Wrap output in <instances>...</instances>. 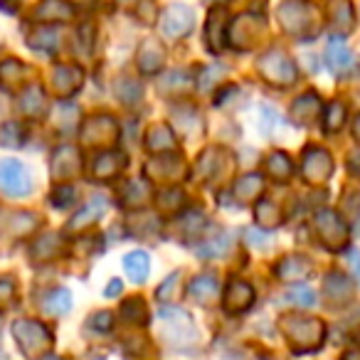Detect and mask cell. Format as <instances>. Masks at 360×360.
Segmentation results:
<instances>
[{
  "label": "cell",
  "mask_w": 360,
  "mask_h": 360,
  "mask_svg": "<svg viewBox=\"0 0 360 360\" xmlns=\"http://www.w3.org/2000/svg\"><path fill=\"white\" fill-rule=\"evenodd\" d=\"M281 330L289 338L291 348L299 350V353H309L316 350L323 343L326 326L319 319H306V316H284L281 319Z\"/></svg>",
  "instance_id": "cell-1"
},
{
  "label": "cell",
  "mask_w": 360,
  "mask_h": 360,
  "mask_svg": "<svg viewBox=\"0 0 360 360\" xmlns=\"http://www.w3.org/2000/svg\"><path fill=\"white\" fill-rule=\"evenodd\" d=\"M13 335L18 340V348L22 350V355L30 360H42V355L50 353L52 350V338L50 328L42 326L40 321H32V319H22V321H15L13 323Z\"/></svg>",
  "instance_id": "cell-2"
},
{
  "label": "cell",
  "mask_w": 360,
  "mask_h": 360,
  "mask_svg": "<svg viewBox=\"0 0 360 360\" xmlns=\"http://www.w3.org/2000/svg\"><path fill=\"white\" fill-rule=\"evenodd\" d=\"M257 67H259V75L274 86H291L299 79V70H296L294 60L281 50H269L266 55H262Z\"/></svg>",
  "instance_id": "cell-3"
},
{
  "label": "cell",
  "mask_w": 360,
  "mask_h": 360,
  "mask_svg": "<svg viewBox=\"0 0 360 360\" xmlns=\"http://www.w3.org/2000/svg\"><path fill=\"white\" fill-rule=\"evenodd\" d=\"M316 232H319V240L326 250L340 252L348 245V227L340 220V215L335 210H319L314 217Z\"/></svg>",
  "instance_id": "cell-4"
},
{
  "label": "cell",
  "mask_w": 360,
  "mask_h": 360,
  "mask_svg": "<svg viewBox=\"0 0 360 360\" xmlns=\"http://www.w3.org/2000/svg\"><path fill=\"white\" fill-rule=\"evenodd\" d=\"M279 18L281 27L294 37H301V40H309V35L316 30L314 11H311L309 3H286V6H281Z\"/></svg>",
  "instance_id": "cell-5"
},
{
  "label": "cell",
  "mask_w": 360,
  "mask_h": 360,
  "mask_svg": "<svg viewBox=\"0 0 360 360\" xmlns=\"http://www.w3.org/2000/svg\"><path fill=\"white\" fill-rule=\"evenodd\" d=\"M160 32L170 40H178V37H186L188 32L195 25V13L191 6H183V3H173L160 13Z\"/></svg>",
  "instance_id": "cell-6"
},
{
  "label": "cell",
  "mask_w": 360,
  "mask_h": 360,
  "mask_svg": "<svg viewBox=\"0 0 360 360\" xmlns=\"http://www.w3.org/2000/svg\"><path fill=\"white\" fill-rule=\"evenodd\" d=\"M0 191L11 198H22L32 191L30 170L18 160H0Z\"/></svg>",
  "instance_id": "cell-7"
},
{
  "label": "cell",
  "mask_w": 360,
  "mask_h": 360,
  "mask_svg": "<svg viewBox=\"0 0 360 360\" xmlns=\"http://www.w3.org/2000/svg\"><path fill=\"white\" fill-rule=\"evenodd\" d=\"M333 173V158L328 155L326 148H319V146H311V148L304 150V158H301V178L311 186H319V183H326Z\"/></svg>",
  "instance_id": "cell-8"
},
{
  "label": "cell",
  "mask_w": 360,
  "mask_h": 360,
  "mask_svg": "<svg viewBox=\"0 0 360 360\" xmlns=\"http://www.w3.org/2000/svg\"><path fill=\"white\" fill-rule=\"evenodd\" d=\"M252 304H255V289L242 279H230L225 294H222V309L227 314L237 316V314H245Z\"/></svg>",
  "instance_id": "cell-9"
},
{
  "label": "cell",
  "mask_w": 360,
  "mask_h": 360,
  "mask_svg": "<svg viewBox=\"0 0 360 360\" xmlns=\"http://www.w3.org/2000/svg\"><path fill=\"white\" fill-rule=\"evenodd\" d=\"M82 168V155L75 146H62L52 155V175L60 178H75Z\"/></svg>",
  "instance_id": "cell-10"
},
{
  "label": "cell",
  "mask_w": 360,
  "mask_h": 360,
  "mask_svg": "<svg viewBox=\"0 0 360 360\" xmlns=\"http://www.w3.org/2000/svg\"><path fill=\"white\" fill-rule=\"evenodd\" d=\"M323 294L330 306H345L353 299V281L340 271H330L323 281Z\"/></svg>",
  "instance_id": "cell-11"
},
{
  "label": "cell",
  "mask_w": 360,
  "mask_h": 360,
  "mask_svg": "<svg viewBox=\"0 0 360 360\" xmlns=\"http://www.w3.org/2000/svg\"><path fill=\"white\" fill-rule=\"evenodd\" d=\"M311 269H314V264L304 255H289L276 264V276L281 281H301L311 276Z\"/></svg>",
  "instance_id": "cell-12"
},
{
  "label": "cell",
  "mask_w": 360,
  "mask_h": 360,
  "mask_svg": "<svg viewBox=\"0 0 360 360\" xmlns=\"http://www.w3.org/2000/svg\"><path fill=\"white\" fill-rule=\"evenodd\" d=\"M35 18L42 22H67L75 18V8L67 0H40L35 8Z\"/></svg>",
  "instance_id": "cell-13"
},
{
  "label": "cell",
  "mask_w": 360,
  "mask_h": 360,
  "mask_svg": "<svg viewBox=\"0 0 360 360\" xmlns=\"http://www.w3.org/2000/svg\"><path fill=\"white\" fill-rule=\"evenodd\" d=\"M319 114H321V99L314 91H306V94L299 96V99L294 101V106H291V119L301 126L314 124V121L319 119Z\"/></svg>",
  "instance_id": "cell-14"
},
{
  "label": "cell",
  "mask_w": 360,
  "mask_h": 360,
  "mask_svg": "<svg viewBox=\"0 0 360 360\" xmlns=\"http://www.w3.org/2000/svg\"><path fill=\"white\" fill-rule=\"evenodd\" d=\"M146 148L153 150V153L163 155L165 150H175L178 148V139L173 136V131L168 129L165 124H153L148 131H146V139H143Z\"/></svg>",
  "instance_id": "cell-15"
},
{
  "label": "cell",
  "mask_w": 360,
  "mask_h": 360,
  "mask_svg": "<svg viewBox=\"0 0 360 360\" xmlns=\"http://www.w3.org/2000/svg\"><path fill=\"white\" fill-rule=\"evenodd\" d=\"M326 62H328L330 72H335V75H343V72H348L350 67L355 65V57H353V52L348 50V45H345L340 37H335V40L328 42V50H326Z\"/></svg>",
  "instance_id": "cell-16"
},
{
  "label": "cell",
  "mask_w": 360,
  "mask_h": 360,
  "mask_svg": "<svg viewBox=\"0 0 360 360\" xmlns=\"http://www.w3.org/2000/svg\"><path fill=\"white\" fill-rule=\"evenodd\" d=\"M126 168V155L116 153V150H106L99 153L94 160V178L96 180H111Z\"/></svg>",
  "instance_id": "cell-17"
},
{
  "label": "cell",
  "mask_w": 360,
  "mask_h": 360,
  "mask_svg": "<svg viewBox=\"0 0 360 360\" xmlns=\"http://www.w3.org/2000/svg\"><path fill=\"white\" fill-rule=\"evenodd\" d=\"M328 18H330V25H333V30L338 32V35H348L355 25L353 6H350L348 0H330Z\"/></svg>",
  "instance_id": "cell-18"
},
{
  "label": "cell",
  "mask_w": 360,
  "mask_h": 360,
  "mask_svg": "<svg viewBox=\"0 0 360 360\" xmlns=\"http://www.w3.org/2000/svg\"><path fill=\"white\" fill-rule=\"evenodd\" d=\"M191 296L198 301V304L212 306V304H217V299H220V284H217V279L210 274L195 276L191 284Z\"/></svg>",
  "instance_id": "cell-19"
},
{
  "label": "cell",
  "mask_w": 360,
  "mask_h": 360,
  "mask_svg": "<svg viewBox=\"0 0 360 360\" xmlns=\"http://www.w3.org/2000/svg\"><path fill=\"white\" fill-rule=\"evenodd\" d=\"M124 269L134 284H143L150 274V257L148 252H129L124 257Z\"/></svg>",
  "instance_id": "cell-20"
},
{
  "label": "cell",
  "mask_w": 360,
  "mask_h": 360,
  "mask_svg": "<svg viewBox=\"0 0 360 360\" xmlns=\"http://www.w3.org/2000/svg\"><path fill=\"white\" fill-rule=\"evenodd\" d=\"M264 191V178L259 173H250V175H242L240 180L235 183V198L237 202L247 205V202L257 200Z\"/></svg>",
  "instance_id": "cell-21"
},
{
  "label": "cell",
  "mask_w": 360,
  "mask_h": 360,
  "mask_svg": "<svg viewBox=\"0 0 360 360\" xmlns=\"http://www.w3.org/2000/svg\"><path fill=\"white\" fill-rule=\"evenodd\" d=\"M139 67L143 75H155L163 67V47L155 40H146L139 50Z\"/></svg>",
  "instance_id": "cell-22"
},
{
  "label": "cell",
  "mask_w": 360,
  "mask_h": 360,
  "mask_svg": "<svg viewBox=\"0 0 360 360\" xmlns=\"http://www.w3.org/2000/svg\"><path fill=\"white\" fill-rule=\"evenodd\" d=\"M52 79H55L57 94L72 96L82 84V72L77 70V67H72V65H62V67H57V70H55V77H52Z\"/></svg>",
  "instance_id": "cell-23"
},
{
  "label": "cell",
  "mask_w": 360,
  "mask_h": 360,
  "mask_svg": "<svg viewBox=\"0 0 360 360\" xmlns=\"http://www.w3.org/2000/svg\"><path fill=\"white\" fill-rule=\"evenodd\" d=\"M225 18L227 15L222 11H212L210 20L205 25V42L212 52H220L225 47V25H227Z\"/></svg>",
  "instance_id": "cell-24"
},
{
  "label": "cell",
  "mask_w": 360,
  "mask_h": 360,
  "mask_svg": "<svg viewBox=\"0 0 360 360\" xmlns=\"http://www.w3.org/2000/svg\"><path fill=\"white\" fill-rule=\"evenodd\" d=\"M40 309L50 316H62L72 309V294L70 289H52L40 299Z\"/></svg>",
  "instance_id": "cell-25"
},
{
  "label": "cell",
  "mask_w": 360,
  "mask_h": 360,
  "mask_svg": "<svg viewBox=\"0 0 360 360\" xmlns=\"http://www.w3.org/2000/svg\"><path fill=\"white\" fill-rule=\"evenodd\" d=\"M106 131L109 134H116V124L109 119V116H96V119H86L84 121V143L94 146L99 141H111L106 139Z\"/></svg>",
  "instance_id": "cell-26"
},
{
  "label": "cell",
  "mask_w": 360,
  "mask_h": 360,
  "mask_svg": "<svg viewBox=\"0 0 360 360\" xmlns=\"http://www.w3.org/2000/svg\"><path fill=\"white\" fill-rule=\"evenodd\" d=\"M148 195H150L148 180L136 178V180H129V183H126L121 202H124L126 207H141V205H146V202H148Z\"/></svg>",
  "instance_id": "cell-27"
},
{
  "label": "cell",
  "mask_w": 360,
  "mask_h": 360,
  "mask_svg": "<svg viewBox=\"0 0 360 360\" xmlns=\"http://www.w3.org/2000/svg\"><path fill=\"white\" fill-rule=\"evenodd\" d=\"M20 111L30 119H40L45 111V91L42 86H30L20 94Z\"/></svg>",
  "instance_id": "cell-28"
},
{
  "label": "cell",
  "mask_w": 360,
  "mask_h": 360,
  "mask_svg": "<svg viewBox=\"0 0 360 360\" xmlns=\"http://www.w3.org/2000/svg\"><path fill=\"white\" fill-rule=\"evenodd\" d=\"M264 170L266 175H271V178L276 180H289L291 173H294V163H291V158L286 153H271L269 158L264 160Z\"/></svg>",
  "instance_id": "cell-29"
},
{
  "label": "cell",
  "mask_w": 360,
  "mask_h": 360,
  "mask_svg": "<svg viewBox=\"0 0 360 360\" xmlns=\"http://www.w3.org/2000/svg\"><path fill=\"white\" fill-rule=\"evenodd\" d=\"M60 252H62V237L57 235V232L42 235L40 240H37V245L32 247V255H35V259H42V262L55 259Z\"/></svg>",
  "instance_id": "cell-30"
},
{
  "label": "cell",
  "mask_w": 360,
  "mask_h": 360,
  "mask_svg": "<svg viewBox=\"0 0 360 360\" xmlns=\"http://www.w3.org/2000/svg\"><path fill=\"white\" fill-rule=\"evenodd\" d=\"M345 116H348V109H345L343 101H330L328 109H326V116L321 119V124H323V131L326 134H335V131L343 129L345 124Z\"/></svg>",
  "instance_id": "cell-31"
},
{
  "label": "cell",
  "mask_w": 360,
  "mask_h": 360,
  "mask_svg": "<svg viewBox=\"0 0 360 360\" xmlns=\"http://www.w3.org/2000/svg\"><path fill=\"white\" fill-rule=\"evenodd\" d=\"M121 316L134 326H146L148 323V309H146V301L139 299V296L124 301V306H121Z\"/></svg>",
  "instance_id": "cell-32"
},
{
  "label": "cell",
  "mask_w": 360,
  "mask_h": 360,
  "mask_svg": "<svg viewBox=\"0 0 360 360\" xmlns=\"http://www.w3.org/2000/svg\"><path fill=\"white\" fill-rule=\"evenodd\" d=\"M22 65L20 62H15V60H8V62H3L0 65V86L6 91H15L18 89V84L22 82Z\"/></svg>",
  "instance_id": "cell-33"
},
{
  "label": "cell",
  "mask_w": 360,
  "mask_h": 360,
  "mask_svg": "<svg viewBox=\"0 0 360 360\" xmlns=\"http://www.w3.org/2000/svg\"><path fill=\"white\" fill-rule=\"evenodd\" d=\"M101 212H104V200H94L91 205H86L79 215L72 217L70 225H67V230H84V227L94 225V222L99 220Z\"/></svg>",
  "instance_id": "cell-34"
},
{
  "label": "cell",
  "mask_w": 360,
  "mask_h": 360,
  "mask_svg": "<svg viewBox=\"0 0 360 360\" xmlns=\"http://www.w3.org/2000/svg\"><path fill=\"white\" fill-rule=\"evenodd\" d=\"M0 143L8 146V148H20L25 143V129H22L18 121H8V124L0 126Z\"/></svg>",
  "instance_id": "cell-35"
},
{
  "label": "cell",
  "mask_w": 360,
  "mask_h": 360,
  "mask_svg": "<svg viewBox=\"0 0 360 360\" xmlns=\"http://www.w3.org/2000/svg\"><path fill=\"white\" fill-rule=\"evenodd\" d=\"M257 222H259L262 227H266V230L276 227L281 222L279 207H276L274 202H269V200H259V205H257Z\"/></svg>",
  "instance_id": "cell-36"
},
{
  "label": "cell",
  "mask_w": 360,
  "mask_h": 360,
  "mask_svg": "<svg viewBox=\"0 0 360 360\" xmlns=\"http://www.w3.org/2000/svg\"><path fill=\"white\" fill-rule=\"evenodd\" d=\"M155 296H158V301H163V304H173L180 296V271H173V274L165 276V281L158 286Z\"/></svg>",
  "instance_id": "cell-37"
},
{
  "label": "cell",
  "mask_w": 360,
  "mask_h": 360,
  "mask_svg": "<svg viewBox=\"0 0 360 360\" xmlns=\"http://www.w3.org/2000/svg\"><path fill=\"white\" fill-rule=\"evenodd\" d=\"M116 96H119L124 104H136L141 99V86L134 79H119L116 82Z\"/></svg>",
  "instance_id": "cell-38"
},
{
  "label": "cell",
  "mask_w": 360,
  "mask_h": 360,
  "mask_svg": "<svg viewBox=\"0 0 360 360\" xmlns=\"http://www.w3.org/2000/svg\"><path fill=\"white\" fill-rule=\"evenodd\" d=\"M217 165H220V155H217V148H207L205 153L200 155V160H198V173H200L205 180H210L212 175H215Z\"/></svg>",
  "instance_id": "cell-39"
},
{
  "label": "cell",
  "mask_w": 360,
  "mask_h": 360,
  "mask_svg": "<svg viewBox=\"0 0 360 360\" xmlns=\"http://www.w3.org/2000/svg\"><path fill=\"white\" fill-rule=\"evenodd\" d=\"M286 301L294 306H314L316 294L309 289V286H294V289L286 291Z\"/></svg>",
  "instance_id": "cell-40"
},
{
  "label": "cell",
  "mask_w": 360,
  "mask_h": 360,
  "mask_svg": "<svg viewBox=\"0 0 360 360\" xmlns=\"http://www.w3.org/2000/svg\"><path fill=\"white\" fill-rule=\"evenodd\" d=\"M180 205H183V191H178V188H170L168 193L158 198V207L163 212H178Z\"/></svg>",
  "instance_id": "cell-41"
},
{
  "label": "cell",
  "mask_w": 360,
  "mask_h": 360,
  "mask_svg": "<svg viewBox=\"0 0 360 360\" xmlns=\"http://www.w3.org/2000/svg\"><path fill=\"white\" fill-rule=\"evenodd\" d=\"M52 205L55 207H62V210H65V207H70L72 202L77 200V193H75V188H70V186H62V188H57L55 193H52Z\"/></svg>",
  "instance_id": "cell-42"
},
{
  "label": "cell",
  "mask_w": 360,
  "mask_h": 360,
  "mask_svg": "<svg viewBox=\"0 0 360 360\" xmlns=\"http://www.w3.org/2000/svg\"><path fill=\"white\" fill-rule=\"evenodd\" d=\"M89 328L101 330V333H109V330L114 328V316H111L109 311H99V314H94L89 319Z\"/></svg>",
  "instance_id": "cell-43"
},
{
  "label": "cell",
  "mask_w": 360,
  "mask_h": 360,
  "mask_svg": "<svg viewBox=\"0 0 360 360\" xmlns=\"http://www.w3.org/2000/svg\"><path fill=\"white\" fill-rule=\"evenodd\" d=\"M37 37H42L40 42H32L30 47H35V50H45V52H52L57 45H60V37L55 35L52 30H40V32H35Z\"/></svg>",
  "instance_id": "cell-44"
},
{
  "label": "cell",
  "mask_w": 360,
  "mask_h": 360,
  "mask_svg": "<svg viewBox=\"0 0 360 360\" xmlns=\"http://www.w3.org/2000/svg\"><path fill=\"white\" fill-rule=\"evenodd\" d=\"M227 247H230V235L222 237V242H220V240H215V242H210V245H202V247H200V257H217V255H225Z\"/></svg>",
  "instance_id": "cell-45"
},
{
  "label": "cell",
  "mask_w": 360,
  "mask_h": 360,
  "mask_svg": "<svg viewBox=\"0 0 360 360\" xmlns=\"http://www.w3.org/2000/svg\"><path fill=\"white\" fill-rule=\"evenodd\" d=\"M15 301V284L13 279H0V306H11Z\"/></svg>",
  "instance_id": "cell-46"
},
{
  "label": "cell",
  "mask_w": 360,
  "mask_h": 360,
  "mask_svg": "<svg viewBox=\"0 0 360 360\" xmlns=\"http://www.w3.org/2000/svg\"><path fill=\"white\" fill-rule=\"evenodd\" d=\"M121 289H124L121 279H111V281H109V286H106V296H109V299H114V296H119V294H121Z\"/></svg>",
  "instance_id": "cell-47"
},
{
  "label": "cell",
  "mask_w": 360,
  "mask_h": 360,
  "mask_svg": "<svg viewBox=\"0 0 360 360\" xmlns=\"http://www.w3.org/2000/svg\"><path fill=\"white\" fill-rule=\"evenodd\" d=\"M350 266H353L355 276L360 279V252H358V255H350Z\"/></svg>",
  "instance_id": "cell-48"
},
{
  "label": "cell",
  "mask_w": 360,
  "mask_h": 360,
  "mask_svg": "<svg viewBox=\"0 0 360 360\" xmlns=\"http://www.w3.org/2000/svg\"><path fill=\"white\" fill-rule=\"evenodd\" d=\"M340 360H360V353H358V350H348V353H345Z\"/></svg>",
  "instance_id": "cell-49"
},
{
  "label": "cell",
  "mask_w": 360,
  "mask_h": 360,
  "mask_svg": "<svg viewBox=\"0 0 360 360\" xmlns=\"http://www.w3.org/2000/svg\"><path fill=\"white\" fill-rule=\"evenodd\" d=\"M355 139L360 141V116H358V121H355Z\"/></svg>",
  "instance_id": "cell-50"
},
{
  "label": "cell",
  "mask_w": 360,
  "mask_h": 360,
  "mask_svg": "<svg viewBox=\"0 0 360 360\" xmlns=\"http://www.w3.org/2000/svg\"><path fill=\"white\" fill-rule=\"evenodd\" d=\"M207 3H230V0H207Z\"/></svg>",
  "instance_id": "cell-51"
},
{
  "label": "cell",
  "mask_w": 360,
  "mask_h": 360,
  "mask_svg": "<svg viewBox=\"0 0 360 360\" xmlns=\"http://www.w3.org/2000/svg\"><path fill=\"white\" fill-rule=\"evenodd\" d=\"M45 360H65V358H45Z\"/></svg>",
  "instance_id": "cell-52"
},
{
  "label": "cell",
  "mask_w": 360,
  "mask_h": 360,
  "mask_svg": "<svg viewBox=\"0 0 360 360\" xmlns=\"http://www.w3.org/2000/svg\"><path fill=\"white\" fill-rule=\"evenodd\" d=\"M0 360H3V353H0Z\"/></svg>",
  "instance_id": "cell-53"
}]
</instances>
